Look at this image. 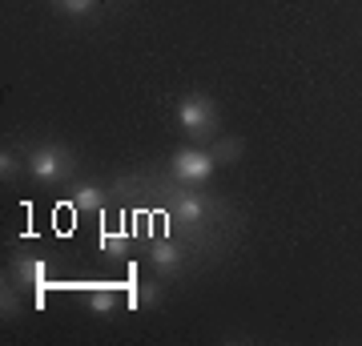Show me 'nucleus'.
<instances>
[{
	"label": "nucleus",
	"mask_w": 362,
	"mask_h": 346,
	"mask_svg": "<svg viewBox=\"0 0 362 346\" xmlns=\"http://www.w3.org/2000/svg\"><path fill=\"white\" fill-rule=\"evenodd\" d=\"M177 125L185 129L189 142L202 145L218 133V109H214V101H209L206 93H185L177 101Z\"/></svg>",
	"instance_id": "f257e3e1"
},
{
	"label": "nucleus",
	"mask_w": 362,
	"mask_h": 346,
	"mask_svg": "<svg viewBox=\"0 0 362 346\" xmlns=\"http://www.w3.org/2000/svg\"><path fill=\"white\" fill-rule=\"evenodd\" d=\"M28 173L40 181V185H57V181H65L69 173H73V154H69L65 145H57V142H49V145H37L33 154H28Z\"/></svg>",
	"instance_id": "f03ea898"
},
{
	"label": "nucleus",
	"mask_w": 362,
	"mask_h": 346,
	"mask_svg": "<svg viewBox=\"0 0 362 346\" xmlns=\"http://www.w3.org/2000/svg\"><path fill=\"white\" fill-rule=\"evenodd\" d=\"M218 166L221 161L214 157V149H202V145H181L173 154V161H169V169H173V178L181 185H206Z\"/></svg>",
	"instance_id": "7ed1b4c3"
},
{
	"label": "nucleus",
	"mask_w": 362,
	"mask_h": 346,
	"mask_svg": "<svg viewBox=\"0 0 362 346\" xmlns=\"http://www.w3.org/2000/svg\"><path fill=\"white\" fill-rule=\"evenodd\" d=\"M45 278H49V262H45V258H37V254L16 258L13 282L25 286V290H37V302H40V306H45Z\"/></svg>",
	"instance_id": "20e7f679"
},
{
	"label": "nucleus",
	"mask_w": 362,
	"mask_h": 346,
	"mask_svg": "<svg viewBox=\"0 0 362 346\" xmlns=\"http://www.w3.org/2000/svg\"><path fill=\"white\" fill-rule=\"evenodd\" d=\"M69 205H73L77 214H97L105 205V190L97 181H77V185L69 190Z\"/></svg>",
	"instance_id": "39448f33"
},
{
	"label": "nucleus",
	"mask_w": 362,
	"mask_h": 346,
	"mask_svg": "<svg viewBox=\"0 0 362 346\" xmlns=\"http://www.w3.org/2000/svg\"><path fill=\"white\" fill-rule=\"evenodd\" d=\"M202 218H206V202H202L197 193H177V202H173V221H177V226H197Z\"/></svg>",
	"instance_id": "423d86ee"
},
{
	"label": "nucleus",
	"mask_w": 362,
	"mask_h": 346,
	"mask_svg": "<svg viewBox=\"0 0 362 346\" xmlns=\"http://www.w3.org/2000/svg\"><path fill=\"white\" fill-rule=\"evenodd\" d=\"M149 262H153L161 274H173V270L181 266V246L161 238V242H153V250H149Z\"/></svg>",
	"instance_id": "0eeeda50"
},
{
	"label": "nucleus",
	"mask_w": 362,
	"mask_h": 346,
	"mask_svg": "<svg viewBox=\"0 0 362 346\" xmlns=\"http://www.w3.org/2000/svg\"><path fill=\"white\" fill-rule=\"evenodd\" d=\"M85 306H89L93 314H113V310H117V290H113V286H89Z\"/></svg>",
	"instance_id": "6e6552de"
},
{
	"label": "nucleus",
	"mask_w": 362,
	"mask_h": 346,
	"mask_svg": "<svg viewBox=\"0 0 362 346\" xmlns=\"http://www.w3.org/2000/svg\"><path fill=\"white\" fill-rule=\"evenodd\" d=\"M161 302V286L157 282H133L129 286V306L133 310H149Z\"/></svg>",
	"instance_id": "1a4fd4ad"
},
{
	"label": "nucleus",
	"mask_w": 362,
	"mask_h": 346,
	"mask_svg": "<svg viewBox=\"0 0 362 346\" xmlns=\"http://www.w3.org/2000/svg\"><path fill=\"white\" fill-rule=\"evenodd\" d=\"M101 250L109 258H125L129 254V233L125 230H101Z\"/></svg>",
	"instance_id": "9d476101"
},
{
	"label": "nucleus",
	"mask_w": 362,
	"mask_h": 346,
	"mask_svg": "<svg viewBox=\"0 0 362 346\" xmlns=\"http://www.w3.org/2000/svg\"><path fill=\"white\" fill-rule=\"evenodd\" d=\"M93 8H97V0H57V13H65V16H89Z\"/></svg>",
	"instance_id": "9b49d317"
},
{
	"label": "nucleus",
	"mask_w": 362,
	"mask_h": 346,
	"mask_svg": "<svg viewBox=\"0 0 362 346\" xmlns=\"http://www.w3.org/2000/svg\"><path fill=\"white\" fill-rule=\"evenodd\" d=\"M16 169H21V157H16L13 149H0V178L13 181V178H16Z\"/></svg>",
	"instance_id": "f8f14e48"
},
{
	"label": "nucleus",
	"mask_w": 362,
	"mask_h": 346,
	"mask_svg": "<svg viewBox=\"0 0 362 346\" xmlns=\"http://www.w3.org/2000/svg\"><path fill=\"white\" fill-rule=\"evenodd\" d=\"M242 154V145L238 142H226V145H218V149H214V157H218V161H226V157H238Z\"/></svg>",
	"instance_id": "ddd939ff"
}]
</instances>
